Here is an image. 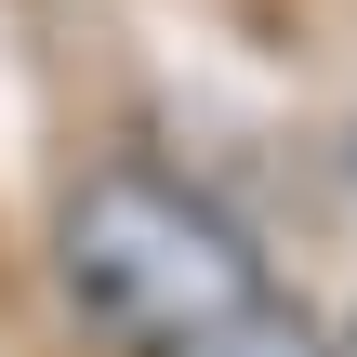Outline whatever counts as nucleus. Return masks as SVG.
I'll return each mask as SVG.
<instances>
[{
  "label": "nucleus",
  "mask_w": 357,
  "mask_h": 357,
  "mask_svg": "<svg viewBox=\"0 0 357 357\" xmlns=\"http://www.w3.org/2000/svg\"><path fill=\"white\" fill-rule=\"evenodd\" d=\"M53 252H66V305L106 344H132V357H199L212 331H238L252 305H278L252 225L225 199H199L185 172H146V159L93 172L66 199V238Z\"/></svg>",
  "instance_id": "1"
},
{
  "label": "nucleus",
  "mask_w": 357,
  "mask_h": 357,
  "mask_svg": "<svg viewBox=\"0 0 357 357\" xmlns=\"http://www.w3.org/2000/svg\"><path fill=\"white\" fill-rule=\"evenodd\" d=\"M199 357H331V344H318V331H305L291 305H252L238 331H212V344H199Z\"/></svg>",
  "instance_id": "2"
}]
</instances>
